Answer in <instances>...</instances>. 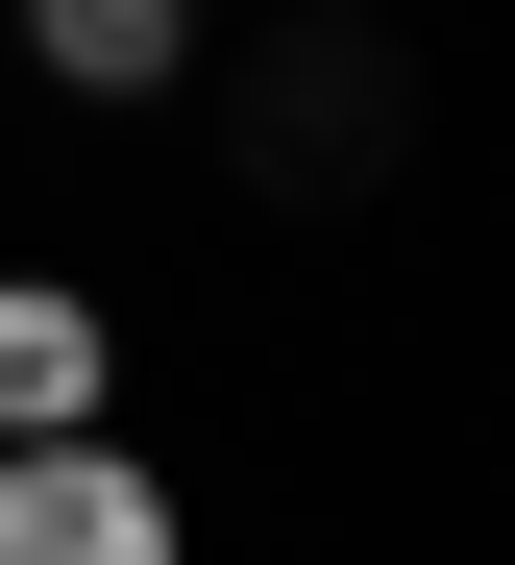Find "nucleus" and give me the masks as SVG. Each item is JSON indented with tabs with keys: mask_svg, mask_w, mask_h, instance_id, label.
<instances>
[{
	"mask_svg": "<svg viewBox=\"0 0 515 565\" xmlns=\"http://www.w3.org/2000/svg\"><path fill=\"white\" fill-rule=\"evenodd\" d=\"M98 394H124L98 296H74V270H0V443H98Z\"/></svg>",
	"mask_w": 515,
	"mask_h": 565,
	"instance_id": "obj_2",
	"label": "nucleus"
},
{
	"mask_svg": "<svg viewBox=\"0 0 515 565\" xmlns=\"http://www.w3.org/2000/svg\"><path fill=\"white\" fill-rule=\"evenodd\" d=\"M0 565H196V516L124 443H0Z\"/></svg>",
	"mask_w": 515,
	"mask_h": 565,
	"instance_id": "obj_1",
	"label": "nucleus"
},
{
	"mask_svg": "<svg viewBox=\"0 0 515 565\" xmlns=\"http://www.w3.org/2000/svg\"><path fill=\"white\" fill-rule=\"evenodd\" d=\"M25 50H50V99H172L196 0H25Z\"/></svg>",
	"mask_w": 515,
	"mask_h": 565,
	"instance_id": "obj_3",
	"label": "nucleus"
}]
</instances>
